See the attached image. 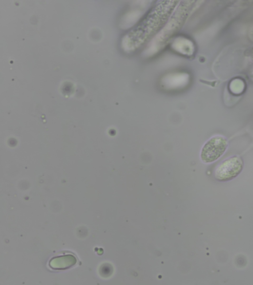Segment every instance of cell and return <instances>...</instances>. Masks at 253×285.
<instances>
[{
  "label": "cell",
  "mask_w": 253,
  "mask_h": 285,
  "mask_svg": "<svg viewBox=\"0 0 253 285\" xmlns=\"http://www.w3.org/2000/svg\"><path fill=\"white\" fill-rule=\"evenodd\" d=\"M229 143L226 137L215 135L209 139L202 148L200 157L205 163H213L225 153Z\"/></svg>",
  "instance_id": "cell-1"
},
{
  "label": "cell",
  "mask_w": 253,
  "mask_h": 285,
  "mask_svg": "<svg viewBox=\"0 0 253 285\" xmlns=\"http://www.w3.org/2000/svg\"><path fill=\"white\" fill-rule=\"evenodd\" d=\"M244 162L237 155L231 156L220 162L216 167L214 175L220 182H226L236 178L242 171Z\"/></svg>",
  "instance_id": "cell-2"
},
{
  "label": "cell",
  "mask_w": 253,
  "mask_h": 285,
  "mask_svg": "<svg viewBox=\"0 0 253 285\" xmlns=\"http://www.w3.org/2000/svg\"><path fill=\"white\" fill-rule=\"evenodd\" d=\"M77 262L76 257L71 254L54 257L49 261V266L53 270H65L74 266Z\"/></svg>",
  "instance_id": "cell-3"
},
{
  "label": "cell",
  "mask_w": 253,
  "mask_h": 285,
  "mask_svg": "<svg viewBox=\"0 0 253 285\" xmlns=\"http://www.w3.org/2000/svg\"><path fill=\"white\" fill-rule=\"evenodd\" d=\"M249 38L253 41V26L251 27L249 31Z\"/></svg>",
  "instance_id": "cell-4"
},
{
  "label": "cell",
  "mask_w": 253,
  "mask_h": 285,
  "mask_svg": "<svg viewBox=\"0 0 253 285\" xmlns=\"http://www.w3.org/2000/svg\"><path fill=\"white\" fill-rule=\"evenodd\" d=\"M249 56L252 61H253V47L249 51Z\"/></svg>",
  "instance_id": "cell-5"
}]
</instances>
